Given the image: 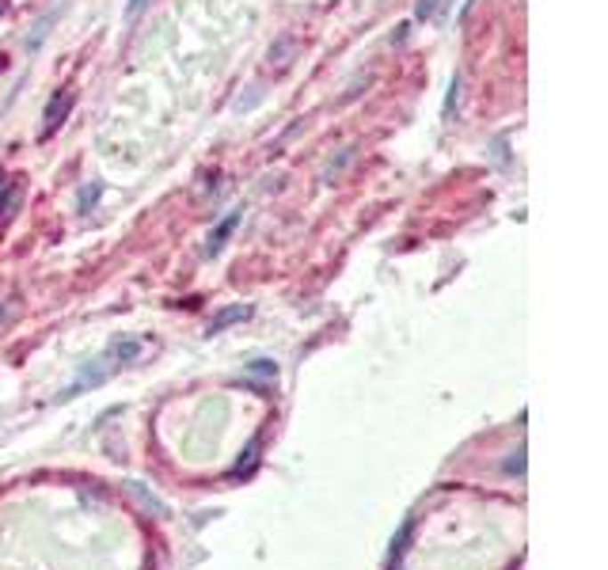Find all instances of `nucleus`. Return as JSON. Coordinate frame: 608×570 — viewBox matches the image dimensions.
Returning <instances> with one entry per match:
<instances>
[{
	"instance_id": "nucleus-1",
	"label": "nucleus",
	"mask_w": 608,
	"mask_h": 570,
	"mask_svg": "<svg viewBox=\"0 0 608 570\" xmlns=\"http://www.w3.org/2000/svg\"><path fill=\"white\" fill-rule=\"evenodd\" d=\"M73 103H77V95L73 92H58L46 103V110H42V130H38V137L46 141V137H53L61 130V122L69 118V110H73Z\"/></svg>"
},
{
	"instance_id": "nucleus-2",
	"label": "nucleus",
	"mask_w": 608,
	"mask_h": 570,
	"mask_svg": "<svg viewBox=\"0 0 608 570\" xmlns=\"http://www.w3.org/2000/svg\"><path fill=\"white\" fill-rule=\"evenodd\" d=\"M141 338H115L107 346V354H103V362L110 365V369H118V365H134L137 358H141Z\"/></svg>"
},
{
	"instance_id": "nucleus-3",
	"label": "nucleus",
	"mask_w": 608,
	"mask_h": 570,
	"mask_svg": "<svg viewBox=\"0 0 608 570\" xmlns=\"http://www.w3.org/2000/svg\"><path fill=\"white\" fill-rule=\"evenodd\" d=\"M20 206H23L20 183H4V187H0V224H8L12 217H16Z\"/></svg>"
},
{
	"instance_id": "nucleus-4",
	"label": "nucleus",
	"mask_w": 608,
	"mask_h": 570,
	"mask_svg": "<svg viewBox=\"0 0 608 570\" xmlns=\"http://www.w3.org/2000/svg\"><path fill=\"white\" fill-rule=\"evenodd\" d=\"M251 305H232V308H224V312H217L214 316V323H209V335H221L224 327H232V323H244V320H251Z\"/></svg>"
},
{
	"instance_id": "nucleus-5",
	"label": "nucleus",
	"mask_w": 608,
	"mask_h": 570,
	"mask_svg": "<svg viewBox=\"0 0 608 570\" xmlns=\"http://www.w3.org/2000/svg\"><path fill=\"white\" fill-rule=\"evenodd\" d=\"M236 224H239V213H229L217 228H214V236H209V248H206V255H221V248H224V240H229L232 232H236Z\"/></svg>"
},
{
	"instance_id": "nucleus-6",
	"label": "nucleus",
	"mask_w": 608,
	"mask_h": 570,
	"mask_svg": "<svg viewBox=\"0 0 608 570\" xmlns=\"http://www.w3.org/2000/svg\"><path fill=\"white\" fill-rule=\"evenodd\" d=\"M244 373H247V380H251V377L274 380V377H278V365H274V362H266V358H259V362H251V365L244 369Z\"/></svg>"
},
{
	"instance_id": "nucleus-7",
	"label": "nucleus",
	"mask_w": 608,
	"mask_h": 570,
	"mask_svg": "<svg viewBox=\"0 0 608 570\" xmlns=\"http://www.w3.org/2000/svg\"><path fill=\"white\" fill-rule=\"evenodd\" d=\"M99 194H103V187H99V183H88V187L80 191V198H77V209H80V213H88V206H95V202H99Z\"/></svg>"
},
{
	"instance_id": "nucleus-8",
	"label": "nucleus",
	"mask_w": 608,
	"mask_h": 570,
	"mask_svg": "<svg viewBox=\"0 0 608 570\" xmlns=\"http://www.w3.org/2000/svg\"><path fill=\"white\" fill-rule=\"evenodd\" d=\"M437 8H442V0H418V4H415V16H418V20H434Z\"/></svg>"
},
{
	"instance_id": "nucleus-9",
	"label": "nucleus",
	"mask_w": 608,
	"mask_h": 570,
	"mask_svg": "<svg viewBox=\"0 0 608 570\" xmlns=\"http://www.w3.org/2000/svg\"><path fill=\"white\" fill-rule=\"evenodd\" d=\"M460 77H452V84H449V99H445V118H449V114H452V107H457L460 103Z\"/></svg>"
},
{
	"instance_id": "nucleus-10",
	"label": "nucleus",
	"mask_w": 608,
	"mask_h": 570,
	"mask_svg": "<svg viewBox=\"0 0 608 570\" xmlns=\"http://www.w3.org/2000/svg\"><path fill=\"white\" fill-rule=\"evenodd\" d=\"M407 540H411V525H403V533H400V540L392 544V559H400V555L407 551Z\"/></svg>"
},
{
	"instance_id": "nucleus-11",
	"label": "nucleus",
	"mask_w": 608,
	"mask_h": 570,
	"mask_svg": "<svg viewBox=\"0 0 608 570\" xmlns=\"http://www.w3.org/2000/svg\"><path fill=\"white\" fill-rule=\"evenodd\" d=\"M145 4H149V0H130V4H126V16H141V12H145Z\"/></svg>"
},
{
	"instance_id": "nucleus-12",
	"label": "nucleus",
	"mask_w": 608,
	"mask_h": 570,
	"mask_svg": "<svg viewBox=\"0 0 608 570\" xmlns=\"http://www.w3.org/2000/svg\"><path fill=\"white\" fill-rule=\"evenodd\" d=\"M521 456H525V452H517V460H510V464H506V472H525V460H521Z\"/></svg>"
},
{
	"instance_id": "nucleus-13",
	"label": "nucleus",
	"mask_w": 608,
	"mask_h": 570,
	"mask_svg": "<svg viewBox=\"0 0 608 570\" xmlns=\"http://www.w3.org/2000/svg\"><path fill=\"white\" fill-rule=\"evenodd\" d=\"M4 12H8V0H0V16H4Z\"/></svg>"
},
{
	"instance_id": "nucleus-14",
	"label": "nucleus",
	"mask_w": 608,
	"mask_h": 570,
	"mask_svg": "<svg viewBox=\"0 0 608 570\" xmlns=\"http://www.w3.org/2000/svg\"><path fill=\"white\" fill-rule=\"evenodd\" d=\"M4 183H8V175H4V171H0V187H4Z\"/></svg>"
},
{
	"instance_id": "nucleus-15",
	"label": "nucleus",
	"mask_w": 608,
	"mask_h": 570,
	"mask_svg": "<svg viewBox=\"0 0 608 570\" xmlns=\"http://www.w3.org/2000/svg\"><path fill=\"white\" fill-rule=\"evenodd\" d=\"M0 73H4V57H0Z\"/></svg>"
}]
</instances>
